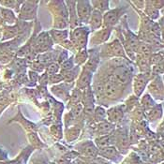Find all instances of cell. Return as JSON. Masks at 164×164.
<instances>
[{"mask_svg": "<svg viewBox=\"0 0 164 164\" xmlns=\"http://www.w3.org/2000/svg\"><path fill=\"white\" fill-rule=\"evenodd\" d=\"M77 8V17L79 21L82 23H88L89 19L92 13V7L90 1H77L76 2Z\"/></svg>", "mask_w": 164, "mask_h": 164, "instance_id": "6da1fadb", "label": "cell"}, {"mask_svg": "<svg viewBox=\"0 0 164 164\" xmlns=\"http://www.w3.org/2000/svg\"><path fill=\"white\" fill-rule=\"evenodd\" d=\"M103 91L109 99L115 100L119 98L120 95L122 94L121 84L115 82L113 79H111L106 83L105 86L103 87Z\"/></svg>", "mask_w": 164, "mask_h": 164, "instance_id": "7a4b0ae2", "label": "cell"}, {"mask_svg": "<svg viewBox=\"0 0 164 164\" xmlns=\"http://www.w3.org/2000/svg\"><path fill=\"white\" fill-rule=\"evenodd\" d=\"M124 12H125L124 8H117L113 9V11H109L108 12H106L104 17H103L105 25L106 26L115 25L118 23L119 18L122 16V14Z\"/></svg>", "mask_w": 164, "mask_h": 164, "instance_id": "3957f363", "label": "cell"}, {"mask_svg": "<svg viewBox=\"0 0 164 164\" xmlns=\"http://www.w3.org/2000/svg\"><path fill=\"white\" fill-rule=\"evenodd\" d=\"M130 71L125 67H119L114 70L113 74V79L120 84H127L130 80Z\"/></svg>", "mask_w": 164, "mask_h": 164, "instance_id": "277c9868", "label": "cell"}, {"mask_svg": "<svg viewBox=\"0 0 164 164\" xmlns=\"http://www.w3.org/2000/svg\"><path fill=\"white\" fill-rule=\"evenodd\" d=\"M38 2L36 1H25L24 2V5L22 6L21 9V15L20 17L25 20H30L36 15V11H37V4Z\"/></svg>", "mask_w": 164, "mask_h": 164, "instance_id": "5b68a950", "label": "cell"}, {"mask_svg": "<svg viewBox=\"0 0 164 164\" xmlns=\"http://www.w3.org/2000/svg\"><path fill=\"white\" fill-rule=\"evenodd\" d=\"M147 83V79L144 74H139L135 77L134 84H133V88L134 92L137 96H141L143 91L146 88V85Z\"/></svg>", "mask_w": 164, "mask_h": 164, "instance_id": "8992f818", "label": "cell"}, {"mask_svg": "<svg viewBox=\"0 0 164 164\" xmlns=\"http://www.w3.org/2000/svg\"><path fill=\"white\" fill-rule=\"evenodd\" d=\"M102 20H103V17H102L101 12L96 11V9H95V11H93L92 13H91L90 19H89V22H88L90 24L92 30L99 29V28L101 26Z\"/></svg>", "mask_w": 164, "mask_h": 164, "instance_id": "52a82bcc", "label": "cell"}, {"mask_svg": "<svg viewBox=\"0 0 164 164\" xmlns=\"http://www.w3.org/2000/svg\"><path fill=\"white\" fill-rule=\"evenodd\" d=\"M149 90L150 93L155 97L156 99L162 100V84L159 79H156L153 81L149 85Z\"/></svg>", "mask_w": 164, "mask_h": 164, "instance_id": "ba28073f", "label": "cell"}, {"mask_svg": "<svg viewBox=\"0 0 164 164\" xmlns=\"http://www.w3.org/2000/svg\"><path fill=\"white\" fill-rule=\"evenodd\" d=\"M108 54L114 56H124V50L118 41H114L107 46Z\"/></svg>", "mask_w": 164, "mask_h": 164, "instance_id": "9c48e42d", "label": "cell"}, {"mask_svg": "<svg viewBox=\"0 0 164 164\" xmlns=\"http://www.w3.org/2000/svg\"><path fill=\"white\" fill-rule=\"evenodd\" d=\"M124 111L121 106H116L108 111V117L112 122H118L122 119Z\"/></svg>", "mask_w": 164, "mask_h": 164, "instance_id": "30bf717a", "label": "cell"}, {"mask_svg": "<svg viewBox=\"0 0 164 164\" xmlns=\"http://www.w3.org/2000/svg\"><path fill=\"white\" fill-rule=\"evenodd\" d=\"M110 34H111V28H105V29L95 34L94 38H92V42L94 44L102 43L108 40Z\"/></svg>", "mask_w": 164, "mask_h": 164, "instance_id": "8fae6325", "label": "cell"}, {"mask_svg": "<svg viewBox=\"0 0 164 164\" xmlns=\"http://www.w3.org/2000/svg\"><path fill=\"white\" fill-rule=\"evenodd\" d=\"M91 78H92L91 72L85 70V71L82 73L80 79H79V81H78V87H79L80 89H84L85 87H88L89 84H90V81H91Z\"/></svg>", "mask_w": 164, "mask_h": 164, "instance_id": "7c38bea8", "label": "cell"}, {"mask_svg": "<svg viewBox=\"0 0 164 164\" xmlns=\"http://www.w3.org/2000/svg\"><path fill=\"white\" fill-rule=\"evenodd\" d=\"M100 156L106 158V159H113L114 158L118 157V152L117 150L115 149L114 147L112 146H107V147H104L101 148L100 152H98Z\"/></svg>", "mask_w": 164, "mask_h": 164, "instance_id": "4fadbf2b", "label": "cell"}, {"mask_svg": "<svg viewBox=\"0 0 164 164\" xmlns=\"http://www.w3.org/2000/svg\"><path fill=\"white\" fill-rule=\"evenodd\" d=\"M36 46H50L52 45L51 37H49L48 33L43 32L41 35H38L36 40Z\"/></svg>", "mask_w": 164, "mask_h": 164, "instance_id": "5bb4252c", "label": "cell"}, {"mask_svg": "<svg viewBox=\"0 0 164 164\" xmlns=\"http://www.w3.org/2000/svg\"><path fill=\"white\" fill-rule=\"evenodd\" d=\"M87 34H88V31H87V28L85 27H80V28H76V29L73 30L72 34H71V38L72 41L75 42H77L81 38H84V37H87Z\"/></svg>", "mask_w": 164, "mask_h": 164, "instance_id": "9a60e30c", "label": "cell"}, {"mask_svg": "<svg viewBox=\"0 0 164 164\" xmlns=\"http://www.w3.org/2000/svg\"><path fill=\"white\" fill-rule=\"evenodd\" d=\"M83 154L87 158H93L98 154V151L92 143H86L85 144H83Z\"/></svg>", "mask_w": 164, "mask_h": 164, "instance_id": "2e32d148", "label": "cell"}, {"mask_svg": "<svg viewBox=\"0 0 164 164\" xmlns=\"http://www.w3.org/2000/svg\"><path fill=\"white\" fill-rule=\"evenodd\" d=\"M109 1L106 0H97V1H91L90 4L95 8L96 11H98L100 12L105 11L109 8Z\"/></svg>", "mask_w": 164, "mask_h": 164, "instance_id": "e0dca14e", "label": "cell"}, {"mask_svg": "<svg viewBox=\"0 0 164 164\" xmlns=\"http://www.w3.org/2000/svg\"><path fill=\"white\" fill-rule=\"evenodd\" d=\"M55 58V55L54 53H45L43 54H41V55H38L37 59H38V62L41 63L42 65H45V64H48V63H52V61Z\"/></svg>", "mask_w": 164, "mask_h": 164, "instance_id": "ac0fdd59", "label": "cell"}, {"mask_svg": "<svg viewBox=\"0 0 164 164\" xmlns=\"http://www.w3.org/2000/svg\"><path fill=\"white\" fill-rule=\"evenodd\" d=\"M52 92L54 93L58 98H62L64 100L69 99V93H67V88H65L64 86H53Z\"/></svg>", "mask_w": 164, "mask_h": 164, "instance_id": "d6986e66", "label": "cell"}, {"mask_svg": "<svg viewBox=\"0 0 164 164\" xmlns=\"http://www.w3.org/2000/svg\"><path fill=\"white\" fill-rule=\"evenodd\" d=\"M78 72H79V67H72L71 70L67 71H65L64 74H62L63 79L65 81H67V82H71L77 76Z\"/></svg>", "mask_w": 164, "mask_h": 164, "instance_id": "ffe728a7", "label": "cell"}, {"mask_svg": "<svg viewBox=\"0 0 164 164\" xmlns=\"http://www.w3.org/2000/svg\"><path fill=\"white\" fill-rule=\"evenodd\" d=\"M51 34H52V38L56 41H62L66 40L67 36V30H64V31H62V30H52Z\"/></svg>", "mask_w": 164, "mask_h": 164, "instance_id": "44dd1931", "label": "cell"}, {"mask_svg": "<svg viewBox=\"0 0 164 164\" xmlns=\"http://www.w3.org/2000/svg\"><path fill=\"white\" fill-rule=\"evenodd\" d=\"M113 127L111 123L102 122L98 126V132H100V134H108L109 132L113 130Z\"/></svg>", "mask_w": 164, "mask_h": 164, "instance_id": "7402d4cb", "label": "cell"}, {"mask_svg": "<svg viewBox=\"0 0 164 164\" xmlns=\"http://www.w3.org/2000/svg\"><path fill=\"white\" fill-rule=\"evenodd\" d=\"M161 115V109L159 108L158 106H154V107L147 113V116L150 121H154L158 119Z\"/></svg>", "mask_w": 164, "mask_h": 164, "instance_id": "603a6c76", "label": "cell"}, {"mask_svg": "<svg viewBox=\"0 0 164 164\" xmlns=\"http://www.w3.org/2000/svg\"><path fill=\"white\" fill-rule=\"evenodd\" d=\"M142 104H143V107L146 110H150L155 106V102H154V100H152V98L149 95L143 96V98L142 100Z\"/></svg>", "mask_w": 164, "mask_h": 164, "instance_id": "cb8c5ba5", "label": "cell"}, {"mask_svg": "<svg viewBox=\"0 0 164 164\" xmlns=\"http://www.w3.org/2000/svg\"><path fill=\"white\" fill-rule=\"evenodd\" d=\"M1 12H2V16L5 20L9 23V24H12L15 22V16L13 14V12L11 11V9H5V8H2L1 9Z\"/></svg>", "mask_w": 164, "mask_h": 164, "instance_id": "d4e9b609", "label": "cell"}, {"mask_svg": "<svg viewBox=\"0 0 164 164\" xmlns=\"http://www.w3.org/2000/svg\"><path fill=\"white\" fill-rule=\"evenodd\" d=\"M96 143L98 144V146L101 148L107 147L111 143V138L108 135H106V136H103V137H100L98 139H96Z\"/></svg>", "mask_w": 164, "mask_h": 164, "instance_id": "484cf974", "label": "cell"}, {"mask_svg": "<svg viewBox=\"0 0 164 164\" xmlns=\"http://www.w3.org/2000/svg\"><path fill=\"white\" fill-rule=\"evenodd\" d=\"M59 71V66L58 64H56V63H50V64H48V66L46 67V74L48 76H51V75H54V74H56L57 72H58Z\"/></svg>", "mask_w": 164, "mask_h": 164, "instance_id": "4316f807", "label": "cell"}, {"mask_svg": "<svg viewBox=\"0 0 164 164\" xmlns=\"http://www.w3.org/2000/svg\"><path fill=\"white\" fill-rule=\"evenodd\" d=\"M87 57L88 56H87V53H86V51L85 50H82V51H80L78 54H77L75 61H76V63L78 64V65H81V64H83V63H84L86 61Z\"/></svg>", "mask_w": 164, "mask_h": 164, "instance_id": "83f0119b", "label": "cell"}, {"mask_svg": "<svg viewBox=\"0 0 164 164\" xmlns=\"http://www.w3.org/2000/svg\"><path fill=\"white\" fill-rule=\"evenodd\" d=\"M117 143H118V146L119 147H127V146L129 144V140L127 138V135L126 133H120L119 136L117 138Z\"/></svg>", "mask_w": 164, "mask_h": 164, "instance_id": "f1b7e54d", "label": "cell"}, {"mask_svg": "<svg viewBox=\"0 0 164 164\" xmlns=\"http://www.w3.org/2000/svg\"><path fill=\"white\" fill-rule=\"evenodd\" d=\"M95 117L98 121H104L105 117H106V112L104 111V109H102L101 107H99L96 109Z\"/></svg>", "mask_w": 164, "mask_h": 164, "instance_id": "f546056e", "label": "cell"}, {"mask_svg": "<svg viewBox=\"0 0 164 164\" xmlns=\"http://www.w3.org/2000/svg\"><path fill=\"white\" fill-rule=\"evenodd\" d=\"M83 110H84L83 105L80 104V103H78V104L74 105V107L72 108V110H71V114L73 115V117H78V116H80V115L82 114Z\"/></svg>", "mask_w": 164, "mask_h": 164, "instance_id": "4dcf8cb0", "label": "cell"}, {"mask_svg": "<svg viewBox=\"0 0 164 164\" xmlns=\"http://www.w3.org/2000/svg\"><path fill=\"white\" fill-rule=\"evenodd\" d=\"M148 8H146V13L152 18V19H157L159 16V11L156 8H154L152 6H147Z\"/></svg>", "mask_w": 164, "mask_h": 164, "instance_id": "1f68e13d", "label": "cell"}, {"mask_svg": "<svg viewBox=\"0 0 164 164\" xmlns=\"http://www.w3.org/2000/svg\"><path fill=\"white\" fill-rule=\"evenodd\" d=\"M64 79H63V76L62 74H54V75H51L49 76V81L51 84H58L60 82H62Z\"/></svg>", "mask_w": 164, "mask_h": 164, "instance_id": "d6a6232c", "label": "cell"}, {"mask_svg": "<svg viewBox=\"0 0 164 164\" xmlns=\"http://www.w3.org/2000/svg\"><path fill=\"white\" fill-rule=\"evenodd\" d=\"M72 67H73V61H72V59H69V60H67L66 62H64L62 64L61 69H62V71L65 72V71L71 70Z\"/></svg>", "mask_w": 164, "mask_h": 164, "instance_id": "836d02e7", "label": "cell"}, {"mask_svg": "<svg viewBox=\"0 0 164 164\" xmlns=\"http://www.w3.org/2000/svg\"><path fill=\"white\" fill-rule=\"evenodd\" d=\"M80 100H81V93H80V91L79 90H74V92L72 94V98H71V102L73 103L72 105L78 104Z\"/></svg>", "mask_w": 164, "mask_h": 164, "instance_id": "e575fe53", "label": "cell"}, {"mask_svg": "<svg viewBox=\"0 0 164 164\" xmlns=\"http://www.w3.org/2000/svg\"><path fill=\"white\" fill-rule=\"evenodd\" d=\"M31 69L33 71H35L36 72H41L43 70H44V65L41 64V63H38V61L37 62H33L31 64Z\"/></svg>", "mask_w": 164, "mask_h": 164, "instance_id": "d590c367", "label": "cell"}, {"mask_svg": "<svg viewBox=\"0 0 164 164\" xmlns=\"http://www.w3.org/2000/svg\"><path fill=\"white\" fill-rule=\"evenodd\" d=\"M138 48H139V52H141L144 54H147L150 53V47L146 43H141Z\"/></svg>", "mask_w": 164, "mask_h": 164, "instance_id": "8d00e7d4", "label": "cell"}, {"mask_svg": "<svg viewBox=\"0 0 164 164\" xmlns=\"http://www.w3.org/2000/svg\"><path fill=\"white\" fill-rule=\"evenodd\" d=\"M149 4L152 5V7L154 8H156V9H159L163 7V4H164V1H162V0H157V1H148Z\"/></svg>", "mask_w": 164, "mask_h": 164, "instance_id": "74e56055", "label": "cell"}, {"mask_svg": "<svg viewBox=\"0 0 164 164\" xmlns=\"http://www.w3.org/2000/svg\"><path fill=\"white\" fill-rule=\"evenodd\" d=\"M48 80H49V76H48L46 73H43L41 77H40V83L42 85H46L48 84Z\"/></svg>", "mask_w": 164, "mask_h": 164, "instance_id": "f35d334b", "label": "cell"}, {"mask_svg": "<svg viewBox=\"0 0 164 164\" xmlns=\"http://www.w3.org/2000/svg\"><path fill=\"white\" fill-rule=\"evenodd\" d=\"M153 71L155 72L156 74H160L163 72V67H162V63L160 64H157L155 67H154Z\"/></svg>", "mask_w": 164, "mask_h": 164, "instance_id": "ab89813d", "label": "cell"}, {"mask_svg": "<svg viewBox=\"0 0 164 164\" xmlns=\"http://www.w3.org/2000/svg\"><path fill=\"white\" fill-rule=\"evenodd\" d=\"M17 1H0V4L4 5L5 7H9V8H14V5H17Z\"/></svg>", "mask_w": 164, "mask_h": 164, "instance_id": "60d3db41", "label": "cell"}, {"mask_svg": "<svg viewBox=\"0 0 164 164\" xmlns=\"http://www.w3.org/2000/svg\"><path fill=\"white\" fill-rule=\"evenodd\" d=\"M14 64L17 67H24L25 66V59H22V58H17L15 60Z\"/></svg>", "mask_w": 164, "mask_h": 164, "instance_id": "b9f144b4", "label": "cell"}, {"mask_svg": "<svg viewBox=\"0 0 164 164\" xmlns=\"http://www.w3.org/2000/svg\"><path fill=\"white\" fill-rule=\"evenodd\" d=\"M29 78H30V80L32 81V82H37V80L38 79V73L37 72H34V71H29Z\"/></svg>", "mask_w": 164, "mask_h": 164, "instance_id": "7bdbcfd3", "label": "cell"}, {"mask_svg": "<svg viewBox=\"0 0 164 164\" xmlns=\"http://www.w3.org/2000/svg\"><path fill=\"white\" fill-rule=\"evenodd\" d=\"M67 60V52H63L61 54H60V56H59V59H58V61H59V63H64V62H66Z\"/></svg>", "mask_w": 164, "mask_h": 164, "instance_id": "ee69618b", "label": "cell"}, {"mask_svg": "<svg viewBox=\"0 0 164 164\" xmlns=\"http://www.w3.org/2000/svg\"><path fill=\"white\" fill-rule=\"evenodd\" d=\"M133 3H134L135 5H138L140 8H143V6H144V2H143V1H134Z\"/></svg>", "mask_w": 164, "mask_h": 164, "instance_id": "f6af8a7d", "label": "cell"}, {"mask_svg": "<svg viewBox=\"0 0 164 164\" xmlns=\"http://www.w3.org/2000/svg\"><path fill=\"white\" fill-rule=\"evenodd\" d=\"M36 164H46L45 162H43V161H38V162H37Z\"/></svg>", "mask_w": 164, "mask_h": 164, "instance_id": "bcb514c9", "label": "cell"}]
</instances>
